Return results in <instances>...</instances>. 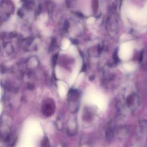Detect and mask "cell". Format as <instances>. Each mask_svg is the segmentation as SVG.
Instances as JSON below:
<instances>
[{
    "label": "cell",
    "mask_w": 147,
    "mask_h": 147,
    "mask_svg": "<svg viewBox=\"0 0 147 147\" xmlns=\"http://www.w3.org/2000/svg\"><path fill=\"white\" fill-rule=\"evenodd\" d=\"M134 46L135 45L132 42L123 43L120 45L118 51L119 58L123 61L129 60L132 57Z\"/></svg>",
    "instance_id": "1"
},
{
    "label": "cell",
    "mask_w": 147,
    "mask_h": 147,
    "mask_svg": "<svg viewBox=\"0 0 147 147\" xmlns=\"http://www.w3.org/2000/svg\"><path fill=\"white\" fill-rule=\"evenodd\" d=\"M55 110V105L51 101H47L45 102L42 107V113L45 116L49 117L54 113Z\"/></svg>",
    "instance_id": "2"
},
{
    "label": "cell",
    "mask_w": 147,
    "mask_h": 147,
    "mask_svg": "<svg viewBox=\"0 0 147 147\" xmlns=\"http://www.w3.org/2000/svg\"><path fill=\"white\" fill-rule=\"evenodd\" d=\"M123 67L126 71L128 72H132L136 68V65L132 63H124Z\"/></svg>",
    "instance_id": "3"
},
{
    "label": "cell",
    "mask_w": 147,
    "mask_h": 147,
    "mask_svg": "<svg viewBox=\"0 0 147 147\" xmlns=\"http://www.w3.org/2000/svg\"><path fill=\"white\" fill-rule=\"evenodd\" d=\"M106 137L108 141H111L113 138L114 130L112 127H109L106 131Z\"/></svg>",
    "instance_id": "4"
}]
</instances>
